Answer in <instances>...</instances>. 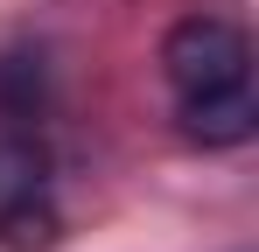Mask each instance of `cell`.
Instances as JSON below:
<instances>
[{
	"label": "cell",
	"instance_id": "cell-2",
	"mask_svg": "<svg viewBox=\"0 0 259 252\" xmlns=\"http://www.w3.org/2000/svg\"><path fill=\"white\" fill-rule=\"evenodd\" d=\"M63 238V203L49 154L28 133H0V245L7 252H49Z\"/></svg>",
	"mask_w": 259,
	"mask_h": 252
},
{
	"label": "cell",
	"instance_id": "cell-1",
	"mask_svg": "<svg viewBox=\"0 0 259 252\" xmlns=\"http://www.w3.org/2000/svg\"><path fill=\"white\" fill-rule=\"evenodd\" d=\"M161 77H168L175 119L196 147H238L259 126L252 91V42L224 14H189L161 42Z\"/></svg>",
	"mask_w": 259,
	"mask_h": 252
}]
</instances>
